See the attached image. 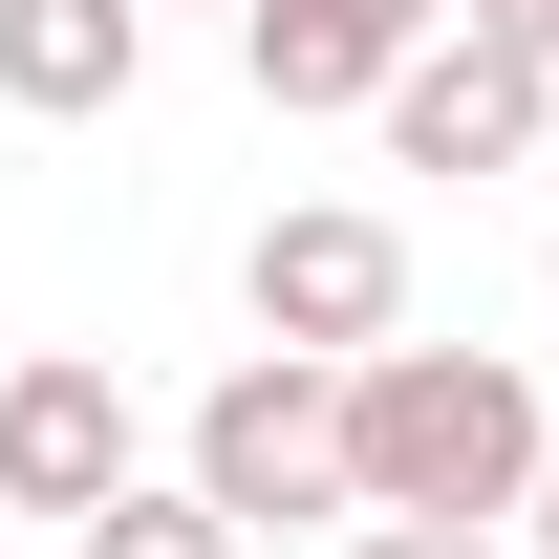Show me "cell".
<instances>
[{
    "label": "cell",
    "mask_w": 559,
    "mask_h": 559,
    "mask_svg": "<svg viewBox=\"0 0 559 559\" xmlns=\"http://www.w3.org/2000/svg\"><path fill=\"white\" fill-rule=\"evenodd\" d=\"M345 474H366V516H538L559 430L516 388V345H366L345 366Z\"/></svg>",
    "instance_id": "cell-1"
},
{
    "label": "cell",
    "mask_w": 559,
    "mask_h": 559,
    "mask_svg": "<svg viewBox=\"0 0 559 559\" xmlns=\"http://www.w3.org/2000/svg\"><path fill=\"white\" fill-rule=\"evenodd\" d=\"M194 495L237 516V538L366 516V474H345V366H323V345H259V366H215V409H194Z\"/></svg>",
    "instance_id": "cell-2"
},
{
    "label": "cell",
    "mask_w": 559,
    "mask_h": 559,
    "mask_svg": "<svg viewBox=\"0 0 559 559\" xmlns=\"http://www.w3.org/2000/svg\"><path fill=\"white\" fill-rule=\"evenodd\" d=\"M237 301H259V345H323V366H366V345H409V237H388L366 194H301V215H259Z\"/></svg>",
    "instance_id": "cell-3"
},
{
    "label": "cell",
    "mask_w": 559,
    "mask_h": 559,
    "mask_svg": "<svg viewBox=\"0 0 559 559\" xmlns=\"http://www.w3.org/2000/svg\"><path fill=\"white\" fill-rule=\"evenodd\" d=\"M130 474H151V452H130V388H108L86 345H22V366H0V516H66V538H86Z\"/></svg>",
    "instance_id": "cell-4"
},
{
    "label": "cell",
    "mask_w": 559,
    "mask_h": 559,
    "mask_svg": "<svg viewBox=\"0 0 559 559\" xmlns=\"http://www.w3.org/2000/svg\"><path fill=\"white\" fill-rule=\"evenodd\" d=\"M538 108H559V66L495 44V22H430L409 66H388V151H409V173H516Z\"/></svg>",
    "instance_id": "cell-5"
},
{
    "label": "cell",
    "mask_w": 559,
    "mask_h": 559,
    "mask_svg": "<svg viewBox=\"0 0 559 559\" xmlns=\"http://www.w3.org/2000/svg\"><path fill=\"white\" fill-rule=\"evenodd\" d=\"M452 0H237V66H259V108H388V66H409Z\"/></svg>",
    "instance_id": "cell-6"
},
{
    "label": "cell",
    "mask_w": 559,
    "mask_h": 559,
    "mask_svg": "<svg viewBox=\"0 0 559 559\" xmlns=\"http://www.w3.org/2000/svg\"><path fill=\"white\" fill-rule=\"evenodd\" d=\"M130 66H151V0H0V108L86 130V108H130Z\"/></svg>",
    "instance_id": "cell-7"
},
{
    "label": "cell",
    "mask_w": 559,
    "mask_h": 559,
    "mask_svg": "<svg viewBox=\"0 0 559 559\" xmlns=\"http://www.w3.org/2000/svg\"><path fill=\"white\" fill-rule=\"evenodd\" d=\"M86 559H259V538H237V516H215L194 474H130L108 516H86Z\"/></svg>",
    "instance_id": "cell-8"
},
{
    "label": "cell",
    "mask_w": 559,
    "mask_h": 559,
    "mask_svg": "<svg viewBox=\"0 0 559 559\" xmlns=\"http://www.w3.org/2000/svg\"><path fill=\"white\" fill-rule=\"evenodd\" d=\"M345 559H495V516H345Z\"/></svg>",
    "instance_id": "cell-9"
},
{
    "label": "cell",
    "mask_w": 559,
    "mask_h": 559,
    "mask_svg": "<svg viewBox=\"0 0 559 559\" xmlns=\"http://www.w3.org/2000/svg\"><path fill=\"white\" fill-rule=\"evenodd\" d=\"M452 22H495V44H538V66H559V0H452Z\"/></svg>",
    "instance_id": "cell-10"
},
{
    "label": "cell",
    "mask_w": 559,
    "mask_h": 559,
    "mask_svg": "<svg viewBox=\"0 0 559 559\" xmlns=\"http://www.w3.org/2000/svg\"><path fill=\"white\" fill-rule=\"evenodd\" d=\"M538 559H559V474H538Z\"/></svg>",
    "instance_id": "cell-11"
},
{
    "label": "cell",
    "mask_w": 559,
    "mask_h": 559,
    "mask_svg": "<svg viewBox=\"0 0 559 559\" xmlns=\"http://www.w3.org/2000/svg\"><path fill=\"white\" fill-rule=\"evenodd\" d=\"M538 301H559V237H538Z\"/></svg>",
    "instance_id": "cell-12"
},
{
    "label": "cell",
    "mask_w": 559,
    "mask_h": 559,
    "mask_svg": "<svg viewBox=\"0 0 559 559\" xmlns=\"http://www.w3.org/2000/svg\"><path fill=\"white\" fill-rule=\"evenodd\" d=\"M0 538H22V516H0Z\"/></svg>",
    "instance_id": "cell-13"
},
{
    "label": "cell",
    "mask_w": 559,
    "mask_h": 559,
    "mask_svg": "<svg viewBox=\"0 0 559 559\" xmlns=\"http://www.w3.org/2000/svg\"><path fill=\"white\" fill-rule=\"evenodd\" d=\"M0 366H22V345H0Z\"/></svg>",
    "instance_id": "cell-14"
}]
</instances>
